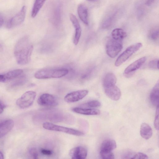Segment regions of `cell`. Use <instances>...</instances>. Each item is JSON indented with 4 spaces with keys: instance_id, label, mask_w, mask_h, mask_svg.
Listing matches in <instances>:
<instances>
[{
    "instance_id": "d6986e66",
    "label": "cell",
    "mask_w": 159,
    "mask_h": 159,
    "mask_svg": "<svg viewBox=\"0 0 159 159\" xmlns=\"http://www.w3.org/2000/svg\"><path fill=\"white\" fill-rule=\"evenodd\" d=\"M116 82V78L112 73H107L104 76L103 81V87L115 84Z\"/></svg>"
},
{
    "instance_id": "4316f807",
    "label": "cell",
    "mask_w": 159,
    "mask_h": 159,
    "mask_svg": "<svg viewBox=\"0 0 159 159\" xmlns=\"http://www.w3.org/2000/svg\"><path fill=\"white\" fill-rule=\"evenodd\" d=\"M75 30L74 43L76 45L78 44L80 39L81 34V28H80Z\"/></svg>"
},
{
    "instance_id": "7402d4cb",
    "label": "cell",
    "mask_w": 159,
    "mask_h": 159,
    "mask_svg": "<svg viewBox=\"0 0 159 159\" xmlns=\"http://www.w3.org/2000/svg\"><path fill=\"white\" fill-rule=\"evenodd\" d=\"M23 72L21 69H16L8 71L3 75L6 81L15 78L21 75Z\"/></svg>"
},
{
    "instance_id": "1f68e13d",
    "label": "cell",
    "mask_w": 159,
    "mask_h": 159,
    "mask_svg": "<svg viewBox=\"0 0 159 159\" xmlns=\"http://www.w3.org/2000/svg\"><path fill=\"white\" fill-rule=\"evenodd\" d=\"M40 151L42 154L47 156H51L53 153L52 150L43 148L40 149Z\"/></svg>"
},
{
    "instance_id": "83f0119b",
    "label": "cell",
    "mask_w": 159,
    "mask_h": 159,
    "mask_svg": "<svg viewBox=\"0 0 159 159\" xmlns=\"http://www.w3.org/2000/svg\"><path fill=\"white\" fill-rule=\"evenodd\" d=\"M26 81V78L24 75H21V77L17 80L14 81L11 85V86L14 87L20 85L24 84Z\"/></svg>"
},
{
    "instance_id": "3957f363",
    "label": "cell",
    "mask_w": 159,
    "mask_h": 159,
    "mask_svg": "<svg viewBox=\"0 0 159 159\" xmlns=\"http://www.w3.org/2000/svg\"><path fill=\"white\" fill-rule=\"evenodd\" d=\"M43 127L47 130L61 132L77 136H82L84 134L83 132L80 130L56 125L48 122L43 123Z\"/></svg>"
},
{
    "instance_id": "4fadbf2b",
    "label": "cell",
    "mask_w": 159,
    "mask_h": 159,
    "mask_svg": "<svg viewBox=\"0 0 159 159\" xmlns=\"http://www.w3.org/2000/svg\"><path fill=\"white\" fill-rule=\"evenodd\" d=\"M14 122L11 120H7L0 122V138L7 134L13 128Z\"/></svg>"
},
{
    "instance_id": "52a82bcc",
    "label": "cell",
    "mask_w": 159,
    "mask_h": 159,
    "mask_svg": "<svg viewBox=\"0 0 159 159\" xmlns=\"http://www.w3.org/2000/svg\"><path fill=\"white\" fill-rule=\"evenodd\" d=\"M37 102L41 106L48 107H55L58 104L57 100L54 96L47 93L41 95L38 99Z\"/></svg>"
},
{
    "instance_id": "e0dca14e",
    "label": "cell",
    "mask_w": 159,
    "mask_h": 159,
    "mask_svg": "<svg viewBox=\"0 0 159 159\" xmlns=\"http://www.w3.org/2000/svg\"><path fill=\"white\" fill-rule=\"evenodd\" d=\"M153 134V131L151 126L146 123H143L140 128V134L141 136L146 140L151 138Z\"/></svg>"
},
{
    "instance_id": "ffe728a7",
    "label": "cell",
    "mask_w": 159,
    "mask_h": 159,
    "mask_svg": "<svg viewBox=\"0 0 159 159\" xmlns=\"http://www.w3.org/2000/svg\"><path fill=\"white\" fill-rule=\"evenodd\" d=\"M112 38L115 40L122 41L127 36V34L123 30L120 28H116L111 33Z\"/></svg>"
},
{
    "instance_id": "8d00e7d4",
    "label": "cell",
    "mask_w": 159,
    "mask_h": 159,
    "mask_svg": "<svg viewBox=\"0 0 159 159\" xmlns=\"http://www.w3.org/2000/svg\"><path fill=\"white\" fill-rule=\"evenodd\" d=\"M4 23V20L3 18L0 16V28L2 25Z\"/></svg>"
},
{
    "instance_id": "5bb4252c",
    "label": "cell",
    "mask_w": 159,
    "mask_h": 159,
    "mask_svg": "<svg viewBox=\"0 0 159 159\" xmlns=\"http://www.w3.org/2000/svg\"><path fill=\"white\" fill-rule=\"evenodd\" d=\"M72 111L77 113L87 115H97L100 114L99 110L93 108H85L75 107L71 109Z\"/></svg>"
},
{
    "instance_id": "836d02e7",
    "label": "cell",
    "mask_w": 159,
    "mask_h": 159,
    "mask_svg": "<svg viewBox=\"0 0 159 159\" xmlns=\"http://www.w3.org/2000/svg\"><path fill=\"white\" fill-rule=\"evenodd\" d=\"M5 107V105L0 101V114L3 112Z\"/></svg>"
},
{
    "instance_id": "9c48e42d",
    "label": "cell",
    "mask_w": 159,
    "mask_h": 159,
    "mask_svg": "<svg viewBox=\"0 0 159 159\" xmlns=\"http://www.w3.org/2000/svg\"><path fill=\"white\" fill-rule=\"evenodd\" d=\"M87 90H81L73 91L67 94L65 97V101L67 102L72 103L82 99L88 94Z\"/></svg>"
},
{
    "instance_id": "ab89813d",
    "label": "cell",
    "mask_w": 159,
    "mask_h": 159,
    "mask_svg": "<svg viewBox=\"0 0 159 159\" xmlns=\"http://www.w3.org/2000/svg\"><path fill=\"white\" fill-rule=\"evenodd\" d=\"M87 1L91 2H94L97 1V0H86Z\"/></svg>"
},
{
    "instance_id": "ac0fdd59",
    "label": "cell",
    "mask_w": 159,
    "mask_h": 159,
    "mask_svg": "<svg viewBox=\"0 0 159 159\" xmlns=\"http://www.w3.org/2000/svg\"><path fill=\"white\" fill-rule=\"evenodd\" d=\"M77 12L80 19L86 25H88V11L86 6L83 4L79 5L77 8Z\"/></svg>"
},
{
    "instance_id": "44dd1931",
    "label": "cell",
    "mask_w": 159,
    "mask_h": 159,
    "mask_svg": "<svg viewBox=\"0 0 159 159\" xmlns=\"http://www.w3.org/2000/svg\"><path fill=\"white\" fill-rule=\"evenodd\" d=\"M46 0H35L32 11L31 16L35 17L42 7Z\"/></svg>"
},
{
    "instance_id": "9a60e30c",
    "label": "cell",
    "mask_w": 159,
    "mask_h": 159,
    "mask_svg": "<svg viewBox=\"0 0 159 159\" xmlns=\"http://www.w3.org/2000/svg\"><path fill=\"white\" fill-rule=\"evenodd\" d=\"M116 147V144L115 140L111 139H106L102 143L100 152H111L115 149Z\"/></svg>"
},
{
    "instance_id": "f35d334b",
    "label": "cell",
    "mask_w": 159,
    "mask_h": 159,
    "mask_svg": "<svg viewBox=\"0 0 159 159\" xmlns=\"http://www.w3.org/2000/svg\"><path fill=\"white\" fill-rule=\"evenodd\" d=\"M2 48H3L2 45L1 44H0V52L2 51Z\"/></svg>"
},
{
    "instance_id": "484cf974",
    "label": "cell",
    "mask_w": 159,
    "mask_h": 159,
    "mask_svg": "<svg viewBox=\"0 0 159 159\" xmlns=\"http://www.w3.org/2000/svg\"><path fill=\"white\" fill-rule=\"evenodd\" d=\"M148 66L150 68L155 70H158V59H156L150 61L148 63Z\"/></svg>"
},
{
    "instance_id": "d6a6232c",
    "label": "cell",
    "mask_w": 159,
    "mask_h": 159,
    "mask_svg": "<svg viewBox=\"0 0 159 159\" xmlns=\"http://www.w3.org/2000/svg\"><path fill=\"white\" fill-rule=\"evenodd\" d=\"M60 7L58 6L57 7L56 10L54 13V16L55 18L57 19V21H58L60 18Z\"/></svg>"
},
{
    "instance_id": "8fae6325",
    "label": "cell",
    "mask_w": 159,
    "mask_h": 159,
    "mask_svg": "<svg viewBox=\"0 0 159 159\" xmlns=\"http://www.w3.org/2000/svg\"><path fill=\"white\" fill-rule=\"evenodd\" d=\"M88 151L87 149L82 146H78L71 149L69 155L72 159H84L87 157Z\"/></svg>"
},
{
    "instance_id": "f1b7e54d",
    "label": "cell",
    "mask_w": 159,
    "mask_h": 159,
    "mask_svg": "<svg viewBox=\"0 0 159 159\" xmlns=\"http://www.w3.org/2000/svg\"><path fill=\"white\" fill-rule=\"evenodd\" d=\"M154 125L155 129L157 130L159 129V107L158 106L157 107V110L156 113Z\"/></svg>"
},
{
    "instance_id": "277c9868",
    "label": "cell",
    "mask_w": 159,
    "mask_h": 159,
    "mask_svg": "<svg viewBox=\"0 0 159 159\" xmlns=\"http://www.w3.org/2000/svg\"><path fill=\"white\" fill-rule=\"evenodd\" d=\"M123 48L122 41L115 40L113 38L109 39L107 42L106 50L107 54L110 57H116Z\"/></svg>"
},
{
    "instance_id": "cb8c5ba5",
    "label": "cell",
    "mask_w": 159,
    "mask_h": 159,
    "mask_svg": "<svg viewBox=\"0 0 159 159\" xmlns=\"http://www.w3.org/2000/svg\"><path fill=\"white\" fill-rule=\"evenodd\" d=\"M100 154L101 158L104 159H113L115 158L113 153L111 152H100Z\"/></svg>"
},
{
    "instance_id": "d590c367",
    "label": "cell",
    "mask_w": 159,
    "mask_h": 159,
    "mask_svg": "<svg viewBox=\"0 0 159 159\" xmlns=\"http://www.w3.org/2000/svg\"><path fill=\"white\" fill-rule=\"evenodd\" d=\"M154 0H148L146 3V4L148 6L151 5L153 3Z\"/></svg>"
},
{
    "instance_id": "d4e9b609",
    "label": "cell",
    "mask_w": 159,
    "mask_h": 159,
    "mask_svg": "<svg viewBox=\"0 0 159 159\" xmlns=\"http://www.w3.org/2000/svg\"><path fill=\"white\" fill-rule=\"evenodd\" d=\"M149 37L151 40L155 41L157 40L159 38V30H154L151 31L149 34Z\"/></svg>"
},
{
    "instance_id": "ba28073f",
    "label": "cell",
    "mask_w": 159,
    "mask_h": 159,
    "mask_svg": "<svg viewBox=\"0 0 159 159\" xmlns=\"http://www.w3.org/2000/svg\"><path fill=\"white\" fill-rule=\"evenodd\" d=\"M26 12V7L24 6L19 12L8 21L7 24V27L11 28L21 24L24 20Z\"/></svg>"
},
{
    "instance_id": "2e32d148",
    "label": "cell",
    "mask_w": 159,
    "mask_h": 159,
    "mask_svg": "<svg viewBox=\"0 0 159 159\" xmlns=\"http://www.w3.org/2000/svg\"><path fill=\"white\" fill-rule=\"evenodd\" d=\"M159 83L158 81L152 88L150 95V99L152 104L157 107L159 104Z\"/></svg>"
},
{
    "instance_id": "5b68a950",
    "label": "cell",
    "mask_w": 159,
    "mask_h": 159,
    "mask_svg": "<svg viewBox=\"0 0 159 159\" xmlns=\"http://www.w3.org/2000/svg\"><path fill=\"white\" fill-rule=\"evenodd\" d=\"M142 46V44L140 43L129 46L118 57L115 62V66H119L121 65Z\"/></svg>"
},
{
    "instance_id": "6da1fadb",
    "label": "cell",
    "mask_w": 159,
    "mask_h": 159,
    "mask_svg": "<svg viewBox=\"0 0 159 159\" xmlns=\"http://www.w3.org/2000/svg\"><path fill=\"white\" fill-rule=\"evenodd\" d=\"M33 46L29 42L28 39L24 37L20 39L15 46L14 54L17 63L25 65L30 61Z\"/></svg>"
},
{
    "instance_id": "603a6c76",
    "label": "cell",
    "mask_w": 159,
    "mask_h": 159,
    "mask_svg": "<svg viewBox=\"0 0 159 159\" xmlns=\"http://www.w3.org/2000/svg\"><path fill=\"white\" fill-rule=\"evenodd\" d=\"M101 103L97 100H91L80 105V107L85 108H94L100 107Z\"/></svg>"
},
{
    "instance_id": "f546056e",
    "label": "cell",
    "mask_w": 159,
    "mask_h": 159,
    "mask_svg": "<svg viewBox=\"0 0 159 159\" xmlns=\"http://www.w3.org/2000/svg\"><path fill=\"white\" fill-rule=\"evenodd\" d=\"M148 158L147 155L143 153L138 152L133 155L131 159H147Z\"/></svg>"
},
{
    "instance_id": "e575fe53",
    "label": "cell",
    "mask_w": 159,
    "mask_h": 159,
    "mask_svg": "<svg viewBox=\"0 0 159 159\" xmlns=\"http://www.w3.org/2000/svg\"><path fill=\"white\" fill-rule=\"evenodd\" d=\"M6 80L3 75H0V82H6Z\"/></svg>"
},
{
    "instance_id": "7a4b0ae2",
    "label": "cell",
    "mask_w": 159,
    "mask_h": 159,
    "mask_svg": "<svg viewBox=\"0 0 159 159\" xmlns=\"http://www.w3.org/2000/svg\"><path fill=\"white\" fill-rule=\"evenodd\" d=\"M68 72L66 68H44L36 72L34 76L39 79L58 78L66 75Z\"/></svg>"
},
{
    "instance_id": "8992f818",
    "label": "cell",
    "mask_w": 159,
    "mask_h": 159,
    "mask_svg": "<svg viewBox=\"0 0 159 159\" xmlns=\"http://www.w3.org/2000/svg\"><path fill=\"white\" fill-rule=\"evenodd\" d=\"M36 95V93L34 91H27L17 100L16 104L19 107L22 109L28 108L33 104Z\"/></svg>"
},
{
    "instance_id": "30bf717a",
    "label": "cell",
    "mask_w": 159,
    "mask_h": 159,
    "mask_svg": "<svg viewBox=\"0 0 159 159\" xmlns=\"http://www.w3.org/2000/svg\"><path fill=\"white\" fill-rule=\"evenodd\" d=\"M106 95L114 101L119 100L121 96V92L116 84L111 85L103 87Z\"/></svg>"
},
{
    "instance_id": "74e56055",
    "label": "cell",
    "mask_w": 159,
    "mask_h": 159,
    "mask_svg": "<svg viewBox=\"0 0 159 159\" xmlns=\"http://www.w3.org/2000/svg\"><path fill=\"white\" fill-rule=\"evenodd\" d=\"M4 156L2 152L0 151V159H3Z\"/></svg>"
},
{
    "instance_id": "7c38bea8",
    "label": "cell",
    "mask_w": 159,
    "mask_h": 159,
    "mask_svg": "<svg viewBox=\"0 0 159 159\" xmlns=\"http://www.w3.org/2000/svg\"><path fill=\"white\" fill-rule=\"evenodd\" d=\"M146 57H141L129 65L125 69V74L133 73L134 71L139 69L145 62Z\"/></svg>"
},
{
    "instance_id": "4dcf8cb0",
    "label": "cell",
    "mask_w": 159,
    "mask_h": 159,
    "mask_svg": "<svg viewBox=\"0 0 159 159\" xmlns=\"http://www.w3.org/2000/svg\"><path fill=\"white\" fill-rule=\"evenodd\" d=\"M29 153L33 158L38 159L39 154L36 149L34 148H31L29 150Z\"/></svg>"
}]
</instances>
